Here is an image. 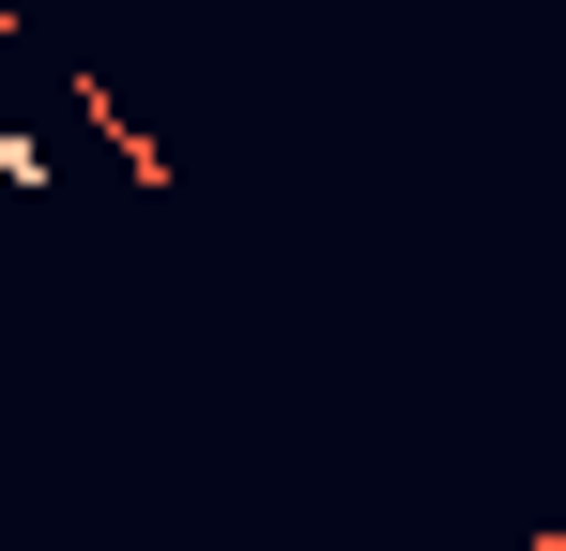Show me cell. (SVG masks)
I'll return each instance as SVG.
<instances>
[{"mask_svg":"<svg viewBox=\"0 0 566 551\" xmlns=\"http://www.w3.org/2000/svg\"><path fill=\"white\" fill-rule=\"evenodd\" d=\"M337 551H353V537H337ZM368 551H382V537H368Z\"/></svg>","mask_w":566,"mask_h":551,"instance_id":"obj_1","label":"cell"}]
</instances>
